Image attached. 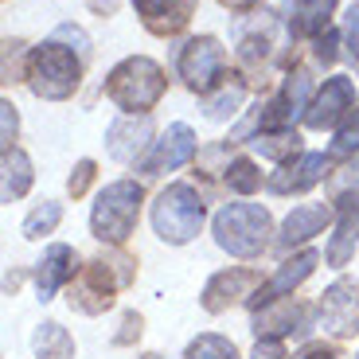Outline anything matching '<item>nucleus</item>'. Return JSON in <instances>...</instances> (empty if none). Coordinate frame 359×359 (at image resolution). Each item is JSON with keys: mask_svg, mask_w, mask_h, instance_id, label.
I'll use <instances>...</instances> for the list:
<instances>
[{"mask_svg": "<svg viewBox=\"0 0 359 359\" xmlns=\"http://www.w3.org/2000/svg\"><path fill=\"white\" fill-rule=\"evenodd\" d=\"M141 203H144V188L137 180H114V184H106L98 191L94 211H90V231H94V238L106 246H121L137 231Z\"/></svg>", "mask_w": 359, "mask_h": 359, "instance_id": "obj_4", "label": "nucleus"}, {"mask_svg": "<svg viewBox=\"0 0 359 359\" xmlns=\"http://www.w3.org/2000/svg\"><path fill=\"white\" fill-rule=\"evenodd\" d=\"M344 43H348L351 63L359 67V8H351V12H348V24H344Z\"/></svg>", "mask_w": 359, "mask_h": 359, "instance_id": "obj_36", "label": "nucleus"}, {"mask_svg": "<svg viewBox=\"0 0 359 359\" xmlns=\"http://www.w3.org/2000/svg\"><path fill=\"white\" fill-rule=\"evenodd\" d=\"M336 43H340V36H336L332 27H328V32H324V36H316V47H313V55H316V63L320 67H332L336 63Z\"/></svg>", "mask_w": 359, "mask_h": 359, "instance_id": "obj_33", "label": "nucleus"}, {"mask_svg": "<svg viewBox=\"0 0 359 359\" xmlns=\"http://www.w3.org/2000/svg\"><path fill=\"white\" fill-rule=\"evenodd\" d=\"M59 223H63V207L47 199V203H39L36 211L24 219V238H43V234H51Z\"/></svg>", "mask_w": 359, "mask_h": 359, "instance_id": "obj_29", "label": "nucleus"}, {"mask_svg": "<svg viewBox=\"0 0 359 359\" xmlns=\"http://www.w3.org/2000/svg\"><path fill=\"white\" fill-rule=\"evenodd\" d=\"M293 359H340V351H336L332 344H305Z\"/></svg>", "mask_w": 359, "mask_h": 359, "instance_id": "obj_37", "label": "nucleus"}, {"mask_svg": "<svg viewBox=\"0 0 359 359\" xmlns=\"http://www.w3.org/2000/svg\"><path fill=\"white\" fill-rule=\"evenodd\" d=\"M133 8L153 36L168 39V36H180V32L191 24L196 0H133Z\"/></svg>", "mask_w": 359, "mask_h": 359, "instance_id": "obj_17", "label": "nucleus"}, {"mask_svg": "<svg viewBox=\"0 0 359 359\" xmlns=\"http://www.w3.org/2000/svg\"><path fill=\"white\" fill-rule=\"evenodd\" d=\"M269 234H273V219L262 203H226L215 215V243L231 258H262L269 246Z\"/></svg>", "mask_w": 359, "mask_h": 359, "instance_id": "obj_3", "label": "nucleus"}, {"mask_svg": "<svg viewBox=\"0 0 359 359\" xmlns=\"http://www.w3.org/2000/svg\"><path fill=\"white\" fill-rule=\"evenodd\" d=\"M133 266L137 262L129 254H106V258L86 262L67 285V305L82 316H98L106 309H114L117 289H126L133 281Z\"/></svg>", "mask_w": 359, "mask_h": 359, "instance_id": "obj_1", "label": "nucleus"}, {"mask_svg": "<svg viewBox=\"0 0 359 359\" xmlns=\"http://www.w3.org/2000/svg\"><path fill=\"white\" fill-rule=\"evenodd\" d=\"M90 4H94V8H102V4H106V12H114V0H90Z\"/></svg>", "mask_w": 359, "mask_h": 359, "instance_id": "obj_39", "label": "nucleus"}, {"mask_svg": "<svg viewBox=\"0 0 359 359\" xmlns=\"http://www.w3.org/2000/svg\"><path fill=\"white\" fill-rule=\"evenodd\" d=\"M184 359H238V348H234L226 336H215V332H203L188 344Z\"/></svg>", "mask_w": 359, "mask_h": 359, "instance_id": "obj_27", "label": "nucleus"}, {"mask_svg": "<svg viewBox=\"0 0 359 359\" xmlns=\"http://www.w3.org/2000/svg\"><path fill=\"white\" fill-rule=\"evenodd\" d=\"M164 90H168V79H164L161 63L149 59V55H129V59H121L106 79V98L121 114H149L164 98Z\"/></svg>", "mask_w": 359, "mask_h": 359, "instance_id": "obj_2", "label": "nucleus"}, {"mask_svg": "<svg viewBox=\"0 0 359 359\" xmlns=\"http://www.w3.org/2000/svg\"><path fill=\"white\" fill-rule=\"evenodd\" d=\"M141 359H164V355H156V351H144V355Z\"/></svg>", "mask_w": 359, "mask_h": 359, "instance_id": "obj_40", "label": "nucleus"}, {"mask_svg": "<svg viewBox=\"0 0 359 359\" xmlns=\"http://www.w3.org/2000/svg\"><path fill=\"white\" fill-rule=\"evenodd\" d=\"M328 164H332V156L301 153V156H293L289 164H281V168L266 180V188L273 191V196H301V191L316 188V184L328 176Z\"/></svg>", "mask_w": 359, "mask_h": 359, "instance_id": "obj_11", "label": "nucleus"}, {"mask_svg": "<svg viewBox=\"0 0 359 359\" xmlns=\"http://www.w3.org/2000/svg\"><path fill=\"white\" fill-rule=\"evenodd\" d=\"M32 348L39 359H74V340L59 320H43L32 336Z\"/></svg>", "mask_w": 359, "mask_h": 359, "instance_id": "obj_23", "label": "nucleus"}, {"mask_svg": "<svg viewBox=\"0 0 359 359\" xmlns=\"http://www.w3.org/2000/svg\"><path fill=\"white\" fill-rule=\"evenodd\" d=\"M355 246H359V211L336 219V234H332V243L324 246V262L332 269H344L351 262V254H355Z\"/></svg>", "mask_w": 359, "mask_h": 359, "instance_id": "obj_22", "label": "nucleus"}, {"mask_svg": "<svg viewBox=\"0 0 359 359\" xmlns=\"http://www.w3.org/2000/svg\"><path fill=\"white\" fill-rule=\"evenodd\" d=\"M79 269H82L79 266V254H74L67 243L47 246L43 262H39V269H36V293H39V301H51L59 285H71Z\"/></svg>", "mask_w": 359, "mask_h": 359, "instance_id": "obj_19", "label": "nucleus"}, {"mask_svg": "<svg viewBox=\"0 0 359 359\" xmlns=\"http://www.w3.org/2000/svg\"><path fill=\"white\" fill-rule=\"evenodd\" d=\"M355 109V82L348 74H332L324 79V86L316 90L313 106L305 114V126L309 129H340V121Z\"/></svg>", "mask_w": 359, "mask_h": 359, "instance_id": "obj_10", "label": "nucleus"}, {"mask_svg": "<svg viewBox=\"0 0 359 359\" xmlns=\"http://www.w3.org/2000/svg\"><path fill=\"white\" fill-rule=\"evenodd\" d=\"M332 219H336V207L332 203H301V207H293V211L285 215V223H281L278 250L289 254L293 246H305L309 238H316V234L328 231Z\"/></svg>", "mask_w": 359, "mask_h": 359, "instance_id": "obj_15", "label": "nucleus"}, {"mask_svg": "<svg viewBox=\"0 0 359 359\" xmlns=\"http://www.w3.org/2000/svg\"><path fill=\"white\" fill-rule=\"evenodd\" d=\"M254 149L269 161L289 164L293 156H301V133L297 129H281V133H258L254 137Z\"/></svg>", "mask_w": 359, "mask_h": 359, "instance_id": "obj_25", "label": "nucleus"}, {"mask_svg": "<svg viewBox=\"0 0 359 359\" xmlns=\"http://www.w3.org/2000/svg\"><path fill=\"white\" fill-rule=\"evenodd\" d=\"M55 39H67V43H74L82 59L90 55V39H86V32H82V27H74V24H59V27H55Z\"/></svg>", "mask_w": 359, "mask_h": 359, "instance_id": "obj_35", "label": "nucleus"}, {"mask_svg": "<svg viewBox=\"0 0 359 359\" xmlns=\"http://www.w3.org/2000/svg\"><path fill=\"white\" fill-rule=\"evenodd\" d=\"M27 86L36 90L47 102H63L71 98L82 82V59H74L71 47H63V39H43L39 47H32L27 55Z\"/></svg>", "mask_w": 359, "mask_h": 359, "instance_id": "obj_5", "label": "nucleus"}, {"mask_svg": "<svg viewBox=\"0 0 359 359\" xmlns=\"http://www.w3.org/2000/svg\"><path fill=\"white\" fill-rule=\"evenodd\" d=\"M266 285L262 281L258 269L250 266H231V269H219L215 278L203 285V297H199V305L207 309V313L215 316V313H226L231 305H238V301H250L258 289Z\"/></svg>", "mask_w": 359, "mask_h": 359, "instance_id": "obj_9", "label": "nucleus"}, {"mask_svg": "<svg viewBox=\"0 0 359 359\" xmlns=\"http://www.w3.org/2000/svg\"><path fill=\"white\" fill-rule=\"evenodd\" d=\"M141 332H144V316L141 313H126V316H121V332L114 336V344H117V348H126V344L141 340Z\"/></svg>", "mask_w": 359, "mask_h": 359, "instance_id": "obj_32", "label": "nucleus"}, {"mask_svg": "<svg viewBox=\"0 0 359 359\" xmlns=\"http://www.w3.org/2000/svg\"><path fill=\"white\" fill-rule=\"evenodd\" d=\"M0 121H4V126H0V144H4V153H8V149H12V141H16V129H20L16 106H12L8 98L0 102Z\"/></svg>", "mask_w": 359, "mask_h": 359, "instance_id": "obj_31", "label": "nucleus"}, {"mask_svg": "<svg viewBox=\"0 0 359 359\" xmlns=\"http://www.w3.org/2000/svg\"><path fill=\"white\" fill-rule=\"evenodd\" d=\"M316 262H320V254H316V250H301V254H293V258H285L278 273H273V278H269L266 285H262L258 293L246 301V305H250V309H269V305H278L281 297H289L297 285H301V281L313 278Z\"/></svg>", "mask_w": 359, "mask_h": 359, "instance_id": "obj_13", "label": "nucleus"}, {"mask_svg": "<svg viewBox=\"0 0 359 359\" xmlns=\"http://www.w3.org/2000/svg\"><path fill=\"white\" fill-rule=\"evenodd\" d=\"M316 320L328 336L336 340H348L359 332V281L355 278H340L320 293V305H316Z\"/></svg>", "mask_w": 359, "mask_h": 359, "instance_id": "obj_8", "label": "nucleus"}, {"mask_svg": "<svg viewBox=\"0 0 359 359\" xmlns=\"http://www.w3.org/2000/svg\"><path fill=\"white\" fill-rule=\"evenodd\" d=\"M94 176H98V164H94V161H79V164H74V172H71V180H67V191H71L74 199H82V196H86V188L94 184Z\"/></svg>", "mask_w": 359, "mask_h": 359, "instance_id": "obj_30", "label": "nucleus"}, {"mask_svg": "<svg viewBox=\"0 0 359 359\" xmlns=\"http://www.w3.org/2000/svg\"><path fill=\"white\" fill-rule=\"evenodd\" d=\"M336 0H285V27L293 39H316L328 32Z\"/></svg>", "mask_w": 359, "mask_h": 359, "instance_id": "obj_18", "label": "nucleus"}, {"mask_svg": "<svg viewBox=\"0 0 359 359\" xmlns=\"http://www.w3.org/2000/svg\"><path fill=\"white\" fill-rule=\"evenodd\" d=\"M27 188H32V161L24 149H8L4 153V203L24 199Z\"/></svg>", "mask_w": 359, "mask_h": 359, "instance_id": "obj_24", "label": "nucleus"}, {"mask_svg": "<svg viewBox=\"0 0 359 359\" xmlns=\"http://www.w3.org/2000/svg\"><path fill=\"white\" fill-rule=\"evenodd\" d=\"M355 153H359V109H351L340 121V129H336V141L328 149V156L332 161H351Z\"/></svg>", "mask_w": 359, "mask_h": 359, "instance_id": "obj_28", "label": "nucleus"}, {"mask_svg": "<svg viewBox=\"0 0 359 359\" xmlns=\"http://www.w3.org/2000/svg\"><path fill=\"white\" fill-rule=\"evenodd\" d=\"M203 219H207V203L191 184H168L153 199V231L168 246L191 243L203 231Z\"/></svg>", "mask_w": 359, "mask_h": 359, "instance_id": "obj_6", "label": "nucleus"}, {"mask_svg": "<svg viewBox=\"0 0 359 359\" xmlns=\"http://www.w3.org/2000/svg\"><path fill=\"white\" fill-rule=\"evenodd\" d=\"M313 316H316V309L305 305V301H278V305L262 309L254 316V332L278 336V340H285V336H305L313 328Z\"/></svg>", "mask_w": 359, "mask_h": 359, "instance_id": "obj_16", "label": "nucleus"}, {"mask_svg": "<svg viewBox=\"0 0 359 359\" xmlns=\"http://www.w3.org/2000/svg\"><path fill=\"white\" fill-rule=\"evenodd\" d=\"M223 180H226V188L238 191V196H254V191L262 188V172H258V164H254L250 156H234V161L226 164Z\"/></svg>", "mask_w": 359, "mask_h": 359, "instance_id": "obj_26", "label": "nucleus"}, {"mask_svg": "<svg viewBox=\"0 0 359 359\" xmlns=\"http://www.w3.org/2000/svg\"><path fill=\"white\" fill-rule=\"evenodd\" d=\"M355 359H359V355H355Z\"/></svg>", "mask_w": 359, "mask_h": 359, "instance_id": "obj_41", "label": "nucleus"}, {"mask_svg": "<svg viewBox=\"0 0 359 359\" xmlns=\"http://www.w3.org/2000/svg\"><path fill=\"white\" fill-rule=\"evenodd\" d=\"M153 144V117L149 114H121L114 126L106 129V149L114 161L137 164V156Z\"/></svg>", "mask_w": 359, "mask_h": 359, "instance_id": "obj_14", "label": "nucleus"}, {"mask_svg": "<svg viewBox=\"0 0 359 359\" xmlns=\"http://www.w3.org/2000/svg\"><path fill=\"white\" fill-rule=\"evenodd\" d=\"M250 359H289L285 355V340H278V336H258Z\"/></svg>", "mask_w": 359, "mask_h": 359, "instance_id": "obj_34", "label": "nucleus"}, {"mask_svg": "<svg viewBox=\"0 0 359 359\" xmlns=\"http://www.w3.org/2000/svg\"><path fill=\"white\" fill-rule=\"evenodd\" d=\"M243 102H246V79L243 74H226V79L203 98V114L211 117V121H226V117L238 114Z\"/></svg>", "mask_w": 359, "mask_h": 359, "instance_id": "obj_21", "label": "nucleus"}, {"mask_svg": "<svg viewBox=\"0 0 359 359\" xmlns=\"http://www.w3.org/2000/svg\"><path fill=\"white\" fill-rule=\"evenodd\" d=\"M196 156V133L191 126L176 121L161 133V141H153V153L141 161V172L144 176H161V172H176L180 164H188Z\"/></svg>", "mask_w": 359, "mask_h": 359, "instance_id": "obj_12", "label": "nucleus"}, {"mask_svg": "<svg viewBox=\"0 0 359 359\" xmlns=\"http://www.w3.org/2000/svg\"><path fill=\"white\" fill-rule=\"evenodd\" d=\"M223 8H231V12H250V8H258V0H219Z\"/></svg>", "mask_w": 359, "mask_h": 359, "instance_id": "obj_38", "label": "nucleus"}, {"mask_svg": "<svg viewBox=\"0 0 359 359\" xmlns=\"http://www.w3.org/2000/svg\"><path fill=\"white\" fill-rule=\"evenodd\" d=\"M176 71H180V79H184V86H188L191 94L207 98V94L226 79V51H223V43H219L215 36L188 39L184 51H180Z\"/></svg>", "mask_w": 359, "mask_h": 359, "instance_id": "obj_7", "label": "nucleus"}, {"mask_svg": "<svg viewBox=\"0 0 359 359\" xmlns=\"http://www.w3.org/2000/svg\"><path fill=\"white\" fill-rule=\"evenodd\" d=\"M328 203L336 207V215H355L359 211V156H351L344 168L328 176Z\"/></svg>", "mask_w": 359, "mask_h": 359, "instance_id": "obj_20", "label": "nucleus"}]
</instances>
